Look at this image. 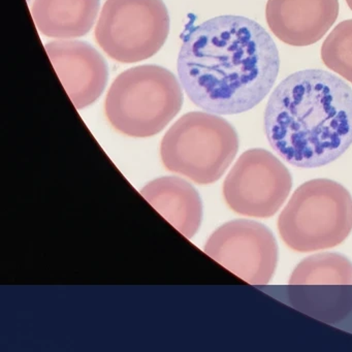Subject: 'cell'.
<instances>
[{
	"label": "cell",
	"mask_w": 352,
	"mask_h": 352,
	"mask_svg": "<svg viewBox=\"0 0 352 352\" xmlns=\"http://www.w3.org/2000/svg\"><path fill=\"white\" fill-rule=\"evenodd\" d=\"M280 69L277 46L254 20L212 18L185 36L178 57L181 85L191 102L212 114L236 115L261 104Z\"/></svg>",
	"instance_id": "6da1fadb"
},
{
	"label": "cell",
	"mask_w": 352,
	"mask_h": 352,
	"mask_svg": "<svg viewBox=\"0 0 352 352\" xmlns=\"http://www.w3.org/2000/svg\"><path fill=\"white\" fill-rule=\"evenodd\" d=\"M263 129L271 147L292 166L331 164L352 145V88L323 69L296 72L272 92Z\"/></svg>",
	"instance_id": "7a4b0ae2"
},
{
	"label": "cell",
	"mask_w": 352,
	"mask_h": 352,
	"mask_svg": "<svg viewBox=\"0 0 352 352\" xmlns=\"http://www.w3.org/2000/svg\"><path fill=\"white\" fill-rule=\"evenodd\" d=\"M183 92L174 74L158 65L127 69L113 82L104 104L107 118L133 138L157 135L180 112Z\"/></svg>",
	"instance_id": "3957f363"
},
{
	"label": "cell",
	"mask_w": 352,
	"mask_h": 352,
	"mask_svg": "<svg viewBox=\"0 0 352 352\" xmlns=\"http://www.w3.org/2000/svg\"><path fill=\"white\" fill-rule=\"evenodd\" d=\"M282 241L296 252H315L343 243L352 230V197L329 179L307 181L280 214Z\"/></svg>",
	"instance_id": "277c9868"
},
{
	"label": "cell",
	"mask_w": 352,
	"mask_h": 352,
	"mask_svg": "<svg viewBox=\"0 0 352 352\" xmlns=\"http://www.w3.org/2000/svg\"><path fill=\"white\" fill-rule=\"evenodd\" d=\"M238 150V133L228 121L209 112H191L168 129L160 155L170 172L205 185L223 176Z\"/></svg>",
	"instance_id": "5b68a950"
},
{
	"label": "cell",
	"mask_w": 352,
	"mask_h": 352,
	"mask_svg": "<svg viewBox=\"0 0 352 352\" xmlns=\"http://www.w3.org/2000/svg\"><path fill=\"white\" fill-rule=\"evenodd\" d=\"M168 32L170 16L162 0H107L96 38L111 58L135 63L154 56Z\"/></svg>",
	"instance_id": "8992f818"
},
{
	"label": "cell",
	"mask_w": 352,
	"mask_h": 352,
	"mask_svg": "<svg viewBox=\"0 0 352 352\" xmlns=\"http://www.w3.org/2000/svg\"><path fill=\"white\" fill-rule=\"evenodd\" d=\"M292 188L288 168L271 152L256 148L236 160L224 181L223 197L236 214L269 218L281 209Z\"/></svg>",
	"instance_id": "52a82bcc"
},
{
	"label": "cell",
	"mask_w": 352,
	"mask_h": 352,
	"mask_svg": "<svg viewBox=\"0 0 352 352\" xmlns=\"http://www.w3.org/2000/svg\"><path fill=\"white\" fill-rule=\"evenodd\" d=\"M205 252L250 285H267L277 269L279 250L273 232L253 220L226 222L210 236Z\"/></svg>",
	"instance_id": "ba28073f"
},
{
	"label": "cell",
	"mask_w": 352,
	"mask_h": 352,
	"mask_svg": "<svg viewBox=\"0 0 352 352\" xmlns=\"http://www.w3.org/2000/svg\"><path fill=\"white\" fill-rule=\"evenodd\" d=\"M45 49L74 106L82 110L94 104L108 84L104 57L81 41H56Z\"/></svg>",
	"instance_id": "9c48e42d"
},
{
	"label": "cell",
	"mask_w": 352,
	"mask_h": 352,
	"mask_svg": "<svg viewBox=\"0 0 352 352\" xmlns=\"http://www.w3.org/2000/svg\"><path fill=\"white\" fill-rule=\"evenodd\" d=\"M339 0H267L265 20L284 44L306 47L319 42L339 16Z\"/></svg>",
	"instance_id": "30bf717a"
},
{
	"label": "cell",
	"mask_w": 352,
	"mask_h": 352,
	"mask_svg": "<svg viewBox=\"0 0 352 352\" xmlns=\"http://www.w3.org/2000/svg\"><path fill=\"white\" fill-rule=\"evenodd\" d=\"M142 197L185 238L197 234L203 219V204L197 191L177 177H162L148 183Z\"/></svg>",
	"instance_id": "8fae6325"
},
{
	"label": "cell",
	"mask_w": 352,
	"mask_h": 352,
	"mask_svg": "<svg viewBox=\"0 0 352 352\" xmlns=\"http://www.w3.org/2000/svg\"><path fill=\"white\" fill-rule=\"evenodd\" d=\"M100 6V0H34L32 17L48 38H81L94 28Z\"/></svg>",
	"instance_id": "7c38bea8"
},
{
	"label": "cell",
	"mask_w": 352,
	"mask_h": 352,
	"mask_svg": "<svg viewBox=\"0 0 352 352\" xmlns=\"http://www.w3.org/2000/svg\"><path fill=\"white\" fill-rule=\"evenodd\" d=\"M290 285H352V261L339 253H315L302 259L289 277Z\"/></svg>",
	"instance_id": "4fadbf2b"
},
{
	"label": "cell",
	"mask_w": 352,
	"mask_h": 352,
	"mask_svg": "<svg viewBox=\"0 0 352 352\" xmlns=\"http://www.w3.org/2000/svg\"><path fill=\"white\" fill-rule=\"evenodd\" d=\"M321 59L327 69L352 84V19L331 30L321 47Z\"/></svg>",
	"instance_id": "5bb4252c"
},
{
	"label": "cell",
	"mask_w": 352,
	"mask_h": 352,
	"mask_svg": "<svg viewBox=\"0 0 352 352\" xmlns=\"http://www.w3.org/2000/svg\"><path fill=\"white\" fill-rule=\"evenodd\" d=\"M346 3H347L348 7H349V9L352 11V0H346Z\"/></svg>",
	"instance_id": "9a60e30c"
}]
</instances>
